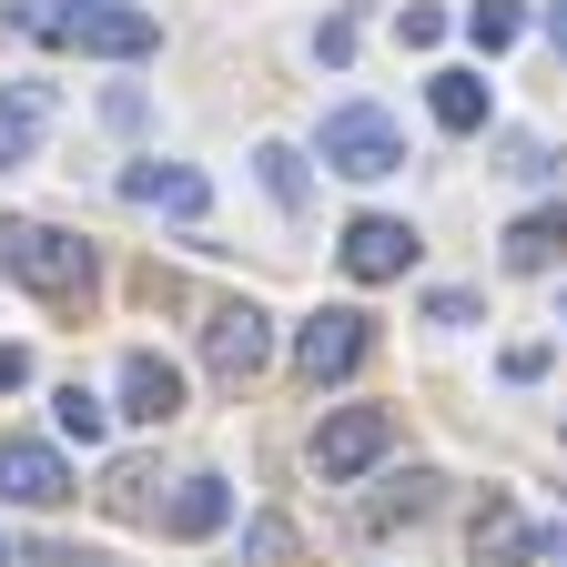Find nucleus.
Here are the masks:
<instances>
[{
  "label": "nucleus",
  "instance_id": "nucleus-1",
  "mask_svg": "<svg viewBox=\"0 0 567 567\" xmlns=\"http://www.w3.org/2000/svg\"><path fill=\"white\" fill-rule=\"evenodd\" d=\"M0 21L31 31V41H61V51H92V61H153L163 51V21L132 11V0H82V11H61V0H0Z\"/></svg>",
  "mask_w": 567,
  "mask_h": 567
},
{
  "label": "nucleus",
  "instance_id": "nucleus-2",
  "mask_svg": "<svg viewBox=\"0 0 567 567\" xmlns=\"http://www.w3.org/2000/svg\"><path fill=\"white\" fill-rule=\"evenodd\" d=\"M0 274L61 305V295H82V284H92V244L61 234V224H0Z\"/></svg>",
  "mask_w": 567,
  "mask_h": 567
},
{
  "label": "nucleus",
  "instance_id": "nucleus-3",
  "mask_svg": "<svg viewBox=\"0 0 567 567\" xmlns=\"http://www.w3.org/2000/svg\"><path fill=\"white\" fill-rule=\"evenodd\" d=\"M324 163H334L344 183H385V173L405 163V132H395L375 102H344V112H324Z\"/></svg>",
  "mask_w": 567,
  "mask_h": 567
},
{
  "label": "nucleus",
  "instance_id": "nucleus-4",
  "mask_svg": "<svg viewBox=\"0 0 567 567\" xmlns=\"http://www.w3.org/2000/svg\"><path fill=\"white\" fill-rule=\"evenodd\" d=\"M385 446H395V415H385V405H334V415L315 425V476H324V486H354Z\"/></svg>",
  "mask_w": 567,
  "mask_h": 567
},
{
  "label": "nucleus",
  "instance_id": "nucleus-5",
  "mask_svg": "<svg viewBox=\"0 0 567 567\" xmlns=\"http://www.w3.org/2000/svg\"><path fill=\"white\" fill-rule=\"evenodd\" d=\"M203 365H213V385H254V375L274 365L264 305H213V315H203Z\"/></svg>",
  "mask_w": 567,
  "mask_h": 567
},
{
  "label": "nucleus",
  "instance_id": "nucleus-6",
  "mask_svg": "<svg viewBox=\"0 0 567 567\" xmlns=\"http://www.w3.org/2000/svg\"><path fill=\"white\" fill-rule=\"evenodd\" d=\"M365 315H354V305H334V315H315L305 334H295V375L305 385H334V375H354V365H365Z\"/></svg>",
  "mask_w": 567,
  "mask_h": 567
},
{
  "label": "nucleus",
  "instance_id": "nucleus-7",
  "mask_svg": "<svg viewBox=\"0 0 567 567\" xmlns=\"http://www.w3.org/2000/svg\"><path fill=\"white\" fill-rule=\"evenodd\" d=\"M415 264V224H395V213H354L344 224V274L354 284H395Z\"/></svg>",
  "mask_w": 567,
  "mask_h": 567
},
{
  "label": "nucleus",
  "instance_id": "nucleus-8",
  "mask_svg": "<svg viewBox=\"0 0 567 567\" xmlns=\"http://www.w3.org/2000/svg\"><path fill=\"white\" fill-rule=\"evenodd\" d=\"M0 496H11V507H61V496H71V466L51 446H31V436H0Z\"/></svg>",
  "mask_w": 567,
  "mask_h": 567
},
{
  "label": "nucleus",
  "instance_id": "nucleus-9",
  "mask_svg": "<svg viewBox=\"0 0 567 567\" xmlns=\"http://www.w3.org/2000/svg\"><path fill=\"white\" fill-rule=\"evenodd\" d=\"M122 203H142V213H183V224H193V213H213V183H203L193 163H132V173H122Z\"/></svg>",
  "mask_w": 567,
  "mask_h": 567
},
{
  "label": "nucleus",
  "instance_id": "nucleus-10",
  "mask_svg": "<svg viewBox=\"0 0 567 567\" xmlns=\"http://www.w3.org/2000/svg\"><path fill=\"white\" fill-rule=\"evenodd\" d=\"M537 547H547V537L517 517V496H507V486H486V507H476V567H527Z\"/></svg>",
  "mask_w": 567,
  "mask_h": 567
},
{
  "label": "nucleus",
  "instance_id": "nucleus-11",
  "mask_svg": "<svg viewBox=\"0 0 567 567\" xmlns=\"http://www.w3.org/2000/svg\"><path fill=\"white\" fill-rule=\"evenodd\" d=\"M41 132H51V82H0V173L31 163Z\"/></svg>",
  "mask_w": 567,
  "mask_h": 567
},
{
  "label": "nucleus",
  "instance_id": "nucleus-12",
  "mask_svg": "<svg viewBox=\"0 0 567 567\" xmlns=\"http://www.w3.org/2000/svg\"><path fill=\"white\" fill-rule=\"evenodd\" d=\"M122 415L132 425H173L183 415V375L163 365V354H122Z\"/></svg>",
  "mask_w": 567,
  "mask_h": 567
},
{
  "label": "nucleus",
  "instance_id": "nucleus-13",
  "mask_svg": "<svg viewBox=\"0 0 567 567\" xmlns=\"http://www.w3.org/2000/svg\"><path fill=\"white\" fill-rule=\"evenodd\" d=\"M567 254V203H547V213H517L507 224V274H547Z\"/></svg>",
  "mask_w": 567,
  "mask_h": 567
},
{
  "label": "nucleus",
  "instance_id": "nucleus-14",
  "mask_svg": "<svg viewBox=\"0 0 567 567\" xmlns=\"http://www.w3.org/2000/svg\"><path fill=\"white\" fill-rule=\"evenodd\" d=\"M224 517H234V486H224V476H183V486H173V507H163L173 537H213Z\"/></svg>",
  "mask_w": 567,
  "mask_h": 567
},
{
  "label": "nucleus",
  "instance_id": "nucleus-15",
  "mask_svg": "<svg viewBox=\"0 0 567 567\" xmlns=\"http://www.w3.org/2000/svg\"><path fill=\"white\" fill-rule=\"evenodd\" d=\"M425 507H436V476L415 466V476H395L385 496H365V537H385V527H415Z\"/></svg>",
  "mask_w": 567,
  "mask_h": 567
},
{
  "label": "nucleus",
  "instance_id": "nucleus-16",
  "mask_svg": "<svg viewBox=\"0 0 567 567\" xmlns=\"http://www.w3.org/2000/svg\"><path fill=\"white\" fill-rule=\"evenodd\" d=\"M436 122L446 132H486V82L476 71H436Z\"/></svg>",
  "mask_w": 567,
  "mask_h": 567
},
{
  "label": "nucleus",
  "instance_id": "nucleus-17",
  "mask_svg": "<svg viewBox=\"0 0 567 567\" xmlns=\"http://www.w3.org/2000/svg\"><path fill=\"white\" fill-rule=\"evenodd\" d=\"M51 425H61V436H82V446H92L102 425H112V405H102L92 385H61V395H51Z\"/></svg>",
  "mask_w": 567,
  "mask_h": 567
},
{
  "label": "nucleus",
  "instance_id": "nucleus-18",
  "mask_svg": "<svg viewBox=\"0 0 567 567\" xmlns=\"http://www.w3.org/2000/svg\"><path fill=\"white\" fill-rule=\"evenodd\" d=\"M254 163H264V193H274L284 213H295V203H305V153H295V142H264V153H254Z\"/></svg>",
  "mask_w": 567,
  "mask_h": 567
},
{
  "label": "nucleus",
  "instance_id": "nucleus-19",
  "mask_svg": "<svg viewBox=\"0 0 567 567\" xmlns=\"http://www.w3.org/2000/svg\"><path fill=\"white\" fill-rule=\"evenodd\" d=\"M517 31H527V11H517V0H476V11H466V41H476V51H507Z\"/></svg>",
  "mask_w": 567,
  "mask_h": 567
},
{
  "label": "nucleus",
  "instance_id": "nucleus-20",
  "mask_svg": "<svg viewBox=\"0 0 567 567\" xmlns=\"http://www.w3.org/2000/svg\"><path fill=\"white\" fill-rule=\"evenodd\" d=\"M244 557H254V567H295V557H305V537L284 527V517H254V527H244Z\"/></svg>",
  "mask_w": 567,
  "mask_h": 567
},
{
  "label": "nucleus",
  "instance_id": "nucleus-21",
  "mask_svg": "<svg viewBox=\"0 0 567 567\" xmlns=\"http://www.w3.org/2000/svg\"><path fill=\"white\" fill-rule=\"evenodd\" d=\"M395 41H405V51H436V41H446V11H425V0H405V11H395Z\"/></svg>",
  "mask_w": 567,
  "mask_h": 567
},
{
  "label": "nucleus",
  "instance_id": "nucleus-22",
  "mask_svg": "<svg viewBox=\"0 0 567 567\" xmlns=\"http://www.w3.org/2000/svg\"><path fill=\"white\" fill-rule=\"evenodd\" d=\"M112 507L122 517H153V466H112Z\"/></svg>",
  "mask_w": 567,
  "mask_h": 567
},
{
  "label": "nucleus",
  "instance_id": "nucleus-23",
  "mask_svg": "<svg viewBox=\"0 0 567 567\" xmlns=\"http://www.w3.org/2000/svg\"><path fill=\"white\" fill-rule=\"evenodd\" d=\"M21 385H31V354H21V344H0V395H21Z\"/></svg>",
  "mask_w": 567,
  "mask_h": 567
},
{
  "label": "nucleus",
  "instance_id": "nucleus-24",
  "mask_svg": "<svg viewBox=\"0 0 567 567\" xmlns=\"http://www.w3.org/2000/svg\"><path fill=\"white\" fill-rule=\"evenodd\" d=\"M11 567H92V557H11Z\"/></svg>",
  "mask_w": 567,
  "mask_h": 567
},
{
  "label": "nucleus",
  "instance_id": "nucleus-25",
  "mask_svg": "<svg viewBox=\"0 0 567 567\" xmlns=\"http://www.w3.org/2000/svg\"><path fill=\"white\" fill-rule=\"evenodd\" d=\"M557 51H567V0H557Z\"/></svg>",
  "mask_w": 567,
  "mask_h": 567
},
{
  "label": "nucleus",
  "instance_id": "nucleus-26",
  "mask_svg": "<svg viewBox=\"0 0 567 567\" xmlns=\"http://www.w3.org/2000/svg\"><path fill=\"white\" fill-rule=\"evenodd\" d=\"M0 567H11V547H0Z\"/></svg>",
  "mask_w": 567,
  "mask_h": 567
}]
</instances>
